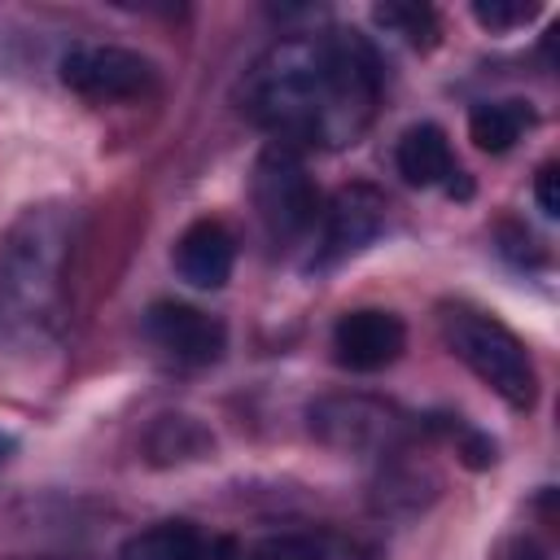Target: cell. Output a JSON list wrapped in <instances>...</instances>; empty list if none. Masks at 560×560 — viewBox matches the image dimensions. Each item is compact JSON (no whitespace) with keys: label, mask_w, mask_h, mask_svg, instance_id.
<instances>
[{"label":"cell","mask_w":560,"mask_h":560,"mask_svg":"<svg viewBox=\"0 0 560 560\" xmlns=\"http://www.w3.org/2000/svg\"><path fill=\"white\" fill-rule=\"evenodd\" d=\"M512 560H547V551H542L538 542H521V547L512 551Z\"/></svg>","instance_id":"18"},{"label":"cell","mask_w":560,"mask_h":560,"mask_svg":"<svg viewBox=\"0 0 560 560\" xmlns=\"http://www.w3.org/2000/svg\"><path fill=\"white\" fill-rule=\"evenodd\" d=\"M538 13V4H521V0H477L472 4V18L486 26V31H494V35H503V31H516L521 22H529Z\"/></svg>","instance_id":"16"},{"label":"cell","mask_w":560,"mask_h":560,"mask_svg":"<svg viewBox=\"0 0 560 560\" xmlns=\"http://www.w3.org/2000/svg\"><path fill=\"white\" fill-rule=\"evenodd\" d=\"M311 429L341 451H368L394 438V411L372 398H324L311 407Z\"/></svg>","instance_id":"10"},{"label":"cell","mask_w":560,"mask_h":560,"mask_svg":"<svg viewBox=\"0 0 560 560\" xmlns=\"http://www.w3.org/2000/svg\"><path fill=\"white\" fill-rule=\"evenodd\" d=\"M74 210L44 201L22 210L0 241V346L39 350L61 324Z\"/></svg>","instance_id":"2"},{"label":"cell","mask_w":560,"mask_h":560,"mask_svg":"<svg viewBox=\"0 0 560 560\" xmlns=\"http://www.w3.org/2000/svg\"><path fill=\"white\" fill-rule=\"evenodd\" d=\"M534 127V109L521 96H503V101H481L468 109V136L477 149L486 153H508L525 131Z\"/></svg>","instance_id":"13"},{"label":"cell","mask_w":560,"mask_h":560,"mask_svg":"<svg viewBox=\"0 0 560 560\" xmlns=\"http://www.w3.org/2000/svg\"><path fill=\"white\" fill-rule=\"evenodd\" d=\"M381 101V57L359 31L276 39L241 83V109L276 144H354Z\"/></svg>","instance_id":"1"},{"label":"cell","mask_w":560,"mask_h":560,"mask_svg":"<svg viewBox=\"0 0 560 560\" xmlns=\"http://www.w3.org/2000/svg\"><path fill=\"white\" fill-rule=\"evenodd\" d=\"M534 197H538V210L547 219L560 214V166L556 162H542L538 175H534Z\"/></svg>","instance_id":"17"},{"label":"cell","mask_w":560,"mask_h":560,"mask_svg":"<svg viewBox=\"0 0 560 560\" xmlns=\"http://www.w3.org/2000/svg\"><path fill=\"white\" fill-rule=\"evenodd\" d=\"M254 210L271 241H298L319 223V188L293 144H267L254 162Z\"/></svg>","instance_id":"4"},{"label":"cell","mask_w":560,"mask_h":560,"mask_svg":"<svg viewBox=\"0 0 560 560\" xmlns=\"http://www.w3.org/2000/svg\"><path fill=\"white\" fill-rule=\"evenodd\" d=\"M372 18L385 31L402 35L407 44H416V48H433L438 44V13L429 4H376Z\"/></svg>","instance_id":"14"},{"label":"cell","mask_w":560,"mask_h":560,"mask_svg":"<svg viewBox=\"0 0 560 560\" xmlns=\"http://www.w3.org/2000/svg\"><path fill=\"white\" fill-rule=\"evenodd\" d=\"M57 74L88 101H136L158 83V66L118 44H74L61 52Z\"/></svg>","instance_id":"5"},{"label":"cell","mask_w":560,"mask_h":560,"mask_svg":"<svg viewBox=\"0 0 560 560\" xmlns=\"http://www.w3.org/2000/svg\"><path fill=\"white\" fill-rule=\"evenodd\" d=\"M438 328H442L446 350L481 385H490L508 407L529 411L538 402V368H534L525 341L508 324H499L494 315H486L477 306L446 302L442 315H438Z\"/></svg>","instance_id":"3"},{"label":"cell","mask_w":560,"mask_h":560,"mask_svg":"<svg viewBox=\"0 0 560 560\" xmlns=\"http://www.w3.org/2000/svg\"><path fill=\"white\" fill-rule=\"evenodd\" d=\"M407 346V324L394 311L359 306L332 324V359L346 372H381Z\"/></svg>","instance_id":"8"},{"label":"cell","mask_w":560,"mask_h":560,"mask_svg":"<svg viewBox=\"0 0 560 560\" xmlns=\"http://www.w3.org/2000/svg\"><path fill=\"white\" fill-rule=\"evenodd\" d=\"M228 542L210 538L192 521H158L122 542L118 560H223Z\"/></svg>","instance_id":"12"},{"label":"cell","mask_w":560,"mask_h":560,"mask_svg":"<svg viewBox=\"0 0 560 560\" xmlns=\"http://www.w3.org/2000/svg\"><path fill=\"white\" fill-rule=\"evenodd\" d=\"M394 166L411 188H446V197H459V201L472 197V184L459 171V162L451 153V140L438 122L407 127L394 144Z\"/></svg>","instance_id":"9"},{"label":"cell","mask_w":560,"mask_h":560,"mask_svg":"<svg viewBox=\"0 0 560 560\" xmlns=\"http://www.w3.org/2000/svg\"><path fill=\"white\" fill-rule=\"evenodd\" d=\"M241 560H328V551L315 538L302 534H271L241 551Z\"/></svg>","instance_id":"15"},{"label":"cell","mask_w":560,"mask_h":560,"mask_svg":"<svg viewBox=\"0 0 560 560\" xmlns=\"http://www.w3.org/2000/svg\"><path fill=\"white\" fill-rule=\"evenodd\" d=\"M144 337L184 368H206L228 350L223 319L188 306V302H153L144 311Z\"/></svg>","instance_id":"7"},{"label":"cell","mask_w":560,"mask_h":560,"mask_svg":"<svg viewBox=\"0 0 560 560\" xmlns=\"http://www.w3.org/2000/svg\"><path fill=\"white\" fill-rule=\"evenodd\" d=\"M385 228V197L368 184H350V188H337L328 197V206L319 210V249H315V262L319 267H332L350 254H359L363 245H372Z\"/></svg>","instance_id":"6"},{"label":"cell","mask_w":560,"mask_h":560,"mask_svg":"<svg viewBox=\"0 0 560 560\" xmlns=\"http://www.w3.org/2000/svg\"><path fill=\"white\" fill-rule=\"evenodd\" d=\"M175 271L192 289H223L236 267V236L219 219H197L175 241Z\"/></svg>","instance_id":"11"}]
</instances>
